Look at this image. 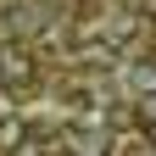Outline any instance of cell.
<instances>
[{"label":"cell","mask_w":156,"mask_h":156,"mask_svg":"<svg viewBox=\"0 0 156 156\" xmlns=\"http://www.w3.org/2000/svg\"><path fill=\"white\" fill-rule=\"evenodd\" d=\"M0 84L6 89H34V56L23 45H0Z\"/></svg>","instance_id":"1"},{"label":"cell","mask_w":156,"mask_h":156,"mask_svg":"<svg viewBox=\"0 0 156 156\" xmlns=\"http://www.w3.org/2000/svg\"><path fill=\"white\" fill-rule=\"evenodd\" d=\"M23 140H28V128L17 123V117H0V156H6L11 145H23Z\"/></svg>","instance_id":"2"},{"label":"cell","mask_w":156,"mask_h":156,"mask_svg":"<svg viewBox=\"0 0 156 156\" xmlns=\"http://www.w3.org/2000/svg\"><path fill=\"white\" fill-rule=\"evenodd\" d=\"M134 89L151 95V89H156V67H134Z\"/></svg>","instance_id":"3"},{"label":"cell","mask_w":156,"mask_h":156,"mask_svg":"<svg viewBox=\"0 0 156 156\" xmlns=\"http://www.w3.org/2000/svg\"><path fill=\"white\" fill-rule=\"evenodd\" d=\"M6 156H45V145H39V140H23V145H11Z\"/></svg>","instance_id":"4"},{"label":"cell","mask_w":156,"mask_h":156,"mask_svg":"<svg viewBox=\"0 0 156 156\" xmlns=\"http://www.w3.org/2000/svg\"><path fill=\"white\" fill-rule=\"evenodd\" d=\"M140 117H145V123H156V89H151V95H140Z\"/></svg>","instance_id":"5"},{"label":"cell","mask_w":156,"mask_h":156,"mask_svg":"<svg viewBox=\"0 0 156 156\" xmlns=\"http://www.w3.org/2000/svg\"><path fill=\"white\" fill-rule=\"evenodd\" d=\"M145 17H151V23H156V0H145Z\"/></svg>","instance_id":"6"},{"label":"cell","mask_w":156,"mask_h":156,"mask_svg":"<svg viewBox=\"0 0 156 156\" xmlns=\"http://www.w3.org/2000/svg\"><path fill=\"white\" fill-rule=\"evenodd\" d=\"M145 134H151V145H156V123H145Z\"/></svg>","instance_id":"7"}]
</instances>
